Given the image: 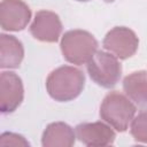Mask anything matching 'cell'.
<instances>
[{
  "label": "cell",
  "mask_w": 147,
  "mask_h": 147,
  "mask_svg": "<svg viewBox=\"0 0 147 147\" xmlns=\"http://www.w3.org/2000/svg\"><path fill=\"white\" fill-rule=\"evenodd\" d=\"M84 86V72L71 65L56 68L46 79L47 93L52 99L59 102H68L76 99L83 92Z\"/></svg>",
  "instance_id": "6da1fadb"
},
{
  "label": "cell",
  "mask_w": 147,
  "mask_h": 147,
  "mask_svg": "<svg viewBox=\"0 0 147 147\" xmlns=\"http://www.w3.org/2000/svg\"><path fill=\"white\" fill-rule=\"evenodd\" d=\"M98 41L92 33L75 29L67 31L61 39V52L64 60L71 64H86L98 51Z\"/></svg>",
  "instance_id": "7a4b0ae2"
},
{
  "label": "cell",
  "mask_w": 147,
  "mask_h": 147,
  "mask_svg": "<svg viewBox=\"0 0 147 147\" xmlns=\"http://www.w3.org/2000/svg\"><path fill=\"white\" fill-rule=\"evenodd\" d=\"M137 107L129 96L114 91L108 93L100 106V117L118 132L127 130L133 119Z\"/></svg>",
  "instance_id": "3957f363"
},
{
  "label": "cell",
  "mask_w": 147,
  "mask_h": 147,
  "mask_svg": "<svg viewBox=\"0 0 147 147\" xmlns=\"http://www.w3.org/2000/svg\"><path fill=\"white\" fill-rule=\"evenodd\" d=\"M86 64L91 79L103 88L114 87L121 79L122 65L118 59L109 52L96 51Z\"/></svg>",
  "instance_id": "277c9868"
},
{
  "label": "cell",
  "mask_w": 147,
  "mask_h": 147,
  "mask_svg": "<svg viewBox=\"0 0 147 147\" xmlns=\"http://www.w3.org/2000/svg\"><path fill=\"white\" fill-rule=\"evenodd\" d=\"M102 46L106 51L119 60H126L134 55L139 46L137 34L126 26H115L103 38Z\"/></svg>",
  "instance_id": "5b68a950"
},
{
  "label": "cell",
  "mask_w": 147,
  "mask_h": 147,
  "mask_svg": "<svg viewBox=\"0 0 147 147\" xmlns=\"http://www.w3.org/2000/svg\"><path fill=\"white\" fill-rule=\"evenodd\" d=\"M24 98L23 83L13 71H2L0 75V110L2 114L14 113Z\"/></svg>",
  "instance_id": "8992f818"
},
{
  "label": "cell",
  "mask_w": 147,
  "mask_h": 147,
  "mask_svg": "<svg viewBox=\"0 0 147 147\" xmlns=\"http://www.w3.org/2000/svg\"><path fill=\"white\" fill-rule=\"evenodd\" d=\"M31 20V9L23 0H2L0 5V24L5 31H22Z\"/></svg>",
  "instance_id": "52a82bcc"
},
{
  "label": "cell",
  "mask_w": 147,
  "mask_h": 147,
  "mask_svg": "<svg viewBox=\"0 0 147 147\" xmlns=\"http://www.w3.org/2000/svg\"><path fill=\"white\" fill-rule=\"evenodd\" d=\"M62 32V23L57 14L51 10L37 11L31 25V36L44 42H56Z\"/></svg>",
  "instance_id": "ba28073f"
},
{
  "label": "cell",
  "mask_w": 147,
  "mask_h": 147,
  "mask_svg": "<svg viewBox=\"0 0 147 147\" xmlns=\"http://www.w3.org/2000/svg\"><path fill=\"white\" fill-rule=\"evenodd\" d=\"M77 139L86 146H109L116 138L115 131L108 123H80L75 127Z\"/></svg>",
  "instance_id": "9c48e42d"
},
{
  "label": "cell",
  "mask_w": 147,
  "mask_h": 147,
  "mask_svg": "<svg viewBox=\"0 0 147 147\" xmlns=\"http://www.w3.org/2000/svg\"><path fill=\"white\" fill-rule=\"evenodd\" d=\"M24 57L23 44L11 34H0V68L16 69Z\"/></svg>",
  "instance_id": "30bf717a"
},
{
  "label": "cell",
  "mask_w": 147,
  "mask_h": 147,
  "mask_svg": "<svg viewBox=\"0 0 147 147\" xmlns=\"http://www.w3.org/2000/svg\"><path fill=\"white\" fill-rule=\"evenodd\" d=\"M75 130L64 122H54L46 126L41 137L44 147H70L76 140Z\"/></svg>",
  "instance_id": "8fae6325"
},
{
  "label": "cell",
  "mask_w": 147,
  "mask_h": 147,
  "mask_svg": "<svg viewBox=\"0 0 147 147\" xmlns=\"http://www.w3.org/2000/svg\"><path fill=\"white\" fill-rule=\"evenodd\" d=\"M123 90L134 105L147 108V71L131 72L123 79Z\"/></svg>",
  "instance_id": "7c38bea8"
},
{
  "label": "cell",
  "mask_w": 147,
  "mask_h": 147,
  "mask_svg": "<svg viewBox=\"0 0 147 147\" xmlns=\"http://www.w3.org/2000/svg\"><path fill=\"white\" fill-rule=\"evenodd\" d=\"M130 131L136 141L147 144V110L141 111L133 117L131 121Z\"/></svg>",
  "instance_id": "4fadbf2b"
},
{
  "label": "cell",
  "mask_w": 147,
  "mask_h": 147,
  "mask_svg": "<svg viewBox=\"0 0 147 147\" xmlns=\"http://www.w3.org/2000/svg\"><path fill=\"white\" fill-rule=\"evenodd\" d=\"M0 145L1 146H22L29 147L30 142L21 134L14 132H3L0 137Z\"/></svg>",
  "instance_id": "5bb4252c"
},
{
  "label": "cell",
  "mask_w": 147,
  "mask_h": 147,
  "mask_svg": "<svg viewBox=\"0 0 147 147\" xmlns=\"http://www.w3.org/2000/svg\"><path fill=\"white\" fill-rule=\"evenodd\" d=\"M103 1H105V2H114L115 0H103Z\"/></svg>",
  "instance_id": "9a60e30c"
},
{
  "label": "cell",
  "mask_w": 147,
  "mask_h": 147,
  "mask_svg": "<svg viewBox=\"0 0 147 147\" xmlns=\"http://www.w3.org/2000/svg\"><path fill=\"white\" fill-rule=\"evenodd\" d=\"M76 1H80V2H86V1H90V0H76Z\"/></svg>",
  "instance_id": "2e32d148"
}]
</instances>
